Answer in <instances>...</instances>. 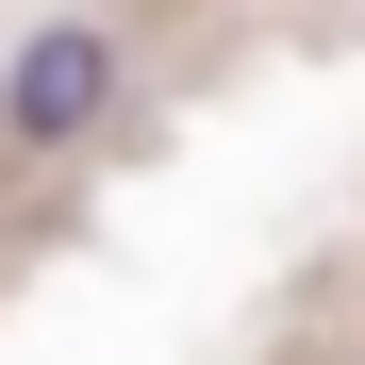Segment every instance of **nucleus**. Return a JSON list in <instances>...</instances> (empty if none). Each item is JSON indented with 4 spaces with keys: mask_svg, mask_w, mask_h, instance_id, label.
<instances>
[{
    "mask_svg": "<svg viewBox=\"0 0 365 365\" xmlns=\"http://www.w3.org/2000/svg\"><path fill=\"white\" fill-rule=\"evenodd\" d=\"M116 50L100 17H50V34H17V67H0V150H83L100 116H116Z\"/></svg>",
    "mask_w": 365,
    "mask_h": 365,
    "instance_id": "f257e3e1",
    "label": "nucleus"
}]
</instances>
